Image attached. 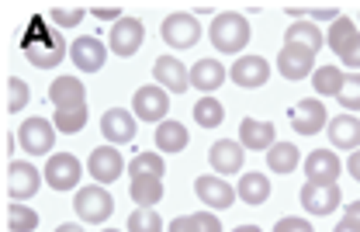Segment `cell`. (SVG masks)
I'll use <instances>...</instances> for the list:
<instances>
[{"instance_id": "1", "label": "cell", "mask_w": 360, "mask_h": 232, "mask_svg": "<svg viewBox=\"0 0 360 232\" xmlns=\"http://www.w3.org/2000/svg\"><path fill=\"white\" fill-rule=\"evenodd\" d=\"M21 52H25V59H28L35 70H52V66L63 63L66 42H63L59 32H49L39 18H32V25H28V32H25V39H21Z\"/></svg>"}, {"instance_id": "2", "label": "cell", "mask_w": 360, "mask_h": 232, "mask_svg": "<svg viewBox=\"0 0 360 232\" xmlns=\"http://www.w3.org/2000/svg\"><path fill=\"white\" fill-rule=\"evenodd\" d=\"M208 39H212V46L219 49V52H225V56H236V52H243V49H246V42H250V21H246L243 14L225 11V14H219V18L212 21Z\"/></svg>"}, {"instance_id": "3", "label": "cell", "mask_w": 360, "mask_h": 232, "mask_svg": "<svg viewBox=\"0 0 360 232\" xmlns=\"http://www.w3.org/2000/svg\"><path fill=\"white\" fill-rule=\"evenodd\" d=\"M167 111H170V94L163 91L160 84H146L132 94V115L139 122H167Z\"/></svg>"}, {"instance_id": "4", "label": "cell", "mask_w": 360, "mask_h": 232, "mask_svg": "<svg viewBox=\"0 0 360 232\" xmlns=\"http://www.w3.org/2000/svg\"><path fill=\"white\" fill-rule=\"evenodd\" d=\"M77 215L84 219V222H108L111 219V212H115V198L104 191V187H97V184H90V187H80L77 191Z\"/></svg>"}, {"instance_id": "5", "label": "cell", "mask_w": 360, "mask_h": 232, "mask_svg": "<svg viewBox=\"0 0 360 232\" xmlns=\"http://www.w3.org/2000/svg\"><path fill=\"white\" fill-rule=\"evenodd\" d=\"M315 52L309 46H298V42H284V49L277 52V70L284 80H305V77H315Z\"/></svg>"}, {"instance_id": "6", "label": "cell", "mask_w": 360, "mask_h": 232, "mask_svg": "<svg viewBox=\"0 0 360 232\" xmlns=\"http://www.w3.org/2000/svg\"><path fill=\"white\" fill-rule=\"evenodd\" d=\"M80 174H84V167H80V160L73 153H52L49 163H45V184L52 187V191L77 187L80 184Z\"/></svg>"}, {"instance_id": "7", "label": "cell", "mask_w": 360, "mask_h": 232, "mask_svg": "<svg viewBox=\"0 0 360 232\" xmlns=\"http://www.w3.org/2000/svg\"><path fill=\"white\" fill-rule=\"evenodd\" d=\"M160 35H163V42L170 49H191L201 39V25H198L194 14H180L177 11V14H167V18H163Z\"/></svg>"}, {"instance_id": "8", "label": "cell", "mask_w": 360, "mask_h": 232, "mask_svg": "<svg viewBox=\"0 0 360 232\" xmlns=\"http://www.w3.org/2000/svg\"><path fill=\"white\" fill-rule=\"evenodd\" d=\"M18 139H21V149L28 156H45L56 142V125L49 118H28V122H21Z\"/></svg>"}, {"instance_id": "9", "label": "cell", "mask_w": 360, "mask_h": 232, "mask_svg": "<svg viewBox=\"0 0 360 232\" xmlns=\"http://www.w3.org/2000/svg\"><path fill=\"white\" fill-rule=\"evenodd\" d=\"M90 177L97 181V184H111V181H118L122 174H125V160H122V153L115 149V146H97L94 153H90Z\"/></svg>"}, {"instance_id": "10", "label": "cell", "mask_w": 360, "mask_h": 232, "mask_svg": "<svg viewBox=\"0 0 360 232\" xmlns=\"http://www.w3.org/2000/svg\"><path fill=\"white\" fill-rule=\"evenodd\" d=\"M326 122H329V118H326L322 97H305V101H298V104L291 108V129H295L298 136H315Z\"/></svg>"}, {"instance_id": "11", "label": "cell", "mask_w": 360, "mask_h": 232, "mask_svg": "<svg viewBox=\"0 0 360 232\" xmlns=\"http://www.w3.org/2000/svg\"><path fill=\"white\" fill-rule=\"evenodd\" d=\"M142 35H146V28H142V21L139 18H122V21H115V28H111V52L115 56H122V59H129L135 56L139 49H142Z\"/></svg>"}, {"instance_id": "12", "label": "cell", "mask_w": 360, "mask_h": 232, "mask_svg": "<svg viewBox=\"0 0 360 232\" xmlns=\"http://www.w3.org/2000/svg\"><path fill=\"white\" fill-rule=\"evenodd\" d=\"M302 205H305V212H312V215H333L336 208H340V201H343V194H340V187L336 184H305L302 187Z\"/></svg>"}, {"instance_id": "13", "label": "cell", "mask_w": 360, "mask_h": 232, "mask_svg": "<svg viewBox=\"0 0 360 232\" xmlns=\"http://www.w3.org/2000/svg\"><path fill=\"white\" fill-rule=\"evenodd\" d=\"M153 77H156V84L163 91H170V94H184L191 87V73H187V66L180 63L177 56H160L153 63Z\"/></svg>"}, {"instance_id": "14", "label": "cell", "mask_w": 360, "mask_h": 232, "mask_svg": "<svg viewBox=\"0 0 360 232\" xmlns=\"http://www.w3.org/2000/svg\"><path fill=\"white\" fill-rule=\"evenodd\" d=\"M42 184V174L32 163H11L7 167V194L11 201H28L35 198V191Z\"/></svg>"}, {"instance_id": "15", "label": "cell", "mask_w": 360, "mask_h": 232, "mask_svg": "<svg viewBox=\"0 0 360 232\" xmlns=\"http://www.w3.org/2000/svg\"><path fill=\"white\" fill-rule=\"evenodd\" d=\"M70 59L84 73H101L104 70V59H108V49H104V42L97 35H84V39H77L70 46Z\"/></svg>"}, {"instance_id": "16", "label": "cell", "mask_w": 360, "mask_h": 232, "mask_svg": "<svg viewBox=\"0 0 360 232\" xmlns=\"http://www.w3.org/2000/svg\"><path fill=\"white\" fill-rule=\"evenodd\" d=\"M267 77H270V63L264 56H243V59H236V66H232V84H236V87H246V91L264 87Z\"/></svg>"}, {"instance_id": "17", "label": "cell", "mask_w": 360, "mask_h": 232, "mask_svg": "<svg viewBox=\"0 0 360 232\" xmlns=\"http://www.w3.org/2000/svg\"><path fill=\"white\" fill-rule=\"evenodd\" d=\"M49 101L56 104V111H77V108H87V91L77 77H59L49 87Z\"/></svg>"}, {"instance_id": "18", "label": "cell", "mask_w": 360, "mask_h": 232, "mask_svg": "<svg viewBox=\"0 0 360 232\" xmlns=\"http://www.w3.org/2000/svg\"><path fill=\"white\" fill-rule=\"evenodd\" d=\"M194 194H198L201 205H208V208H232V201L239 198L232 184H225L222 177H208V174L194 181Z\"/></svg>"}, {"instance_id": "19", "label": "cell", "mask_w": 360, "mask_h": 232, "mask_svg": "<svg viewBox=\"0 0 360 232\" xmlns=\"http://www.w3.org/2000/svg\"><path fill=\"white\" fill-rule=\"evenodd\" d=\"M340 160H336V153H329V149H315L309 153V160H305V177H309V184H336V177H340Z\"/></svg>"}, {"instance_id": "20", "label": "cell", "mask_w": 360, "mask_h": 232, "mask_svg": "<svg viewBox=\"0 0 360 232\" xmlns=\"http://www.w3.org/2000/svg\"><path fill=\"white\" fill-rule=\"evenodd\" d=\"M101 132H104L108 142H132L135 132H139V122H135V115H129L125 108H111V111H104V118H101Z\"/></svg>"}, {"instance_id": "21", "label": "cell", "mask_w": 360, "mask_h": 232, "mask_svg": "<svg viewBox=\"0 0 360 232\" xmlns=\"http://www.w3.org/2000/svg\"><path fill=\"white\" fill-rule=\"evenodd\" d=\"M222 84H225V66L219 59H198L191 66V87H198L205 97H212Z\"/></svg>"}, {"instance_id": "22", "label": "cell", "mask_w": 360, "mask_h": 232, "mask_svg": "<svg viewBox=\"0 0 360 232\" xmlns=\"http://www.w3.org/2000/svg\"><path fill=\"white\" fill-rule=\"evenodd\" d=\"M243 156H246V149H243V142L236 139H219L212 146V153H208L215 174H236L243 167Z\"/></svg>"}, {"instance_id": "23", "label": "cell", "mask_w": 360, "mask_h": 232, "mask_svg": "<svg viewBox=\"0 0 360 232\" xmlns=\"http://www.w3.org/2000/svg\"><path fill=\"white\" fill-rule=\"evenodd\" d=\"M329 142L336 149H360V118H354L350 111L329 118Z\"/></svg>"}, {"instance_id": "24", "label": "cell", "mask_w": 360, "mask_h": 232, "mask_svg": "<svg viewBox=\"0 0 360 232\" xmlns=\"http://www.w3.org/2000/svg\"><path fill=\"white\" fill-rule=\"evenodd\" d=\"M239 142H243V149L270 153L274 149V125L270 122H257V118H246V122H239Z\"/></svg>"}, {"instance_id": "25", "label": "cell", "mask_w": 360, "mask_h": 232, "mask_svg": "<svg viewBox=\"0 0 360 232\" xmlns=\"http://www.w3.org/2000/svg\"><path fill=\"white\" fill-rule=\"evenodd\" d=\"M236 194H239V201H243V205L260 208V205L270 198V181L264 177V174H246V177H239Z\"/></svg>"}, {"instance_id": "26", "label": "cell", "mask_w": 360, "mask_h": 232, "mask_svg": "<svg viewBox=\"0 0 360 232\" xmlns=\"http://www.w3.org/2000/svg\"><path fill=\"white\" fill-rule=\"evenodd\" d=\"M298 160H302V153L295 142H274V149L267 153V167L274 174H295Z\"/></svg>"}, {"instance_id": "27", "label": "cell", "mask_w": 360, "mask_h": 232, "mask_svg": "<svg viewBox=\"0 0 360 232\" xmlns=\"http://www.w3.org/2000/svg\"><path fill=\"white\" fill-rule=\"evenodd\" d=\"M343 84H347V73L340 66H319L312 77V87L319 97H340Z\"/></svg>"}, {"instance_id": "28", "label": "cell", "mask_w": 360, "mask_h": 232, "mask_svg": "<svg viewBox=\"0 0 360 232\" xmlns=\"http://www.w3.org/2000/svg\"><path fill=\"white\" fill-rule=\"evenodd\" d=\"M156 149H163V153L187 149V129L180 122H160L156 125Z\"/></svg>"}, {"instance_id": "29", "label": "cell", "mask_w": 360, "mask_h": 232, "mask_svg": "<svg viewBox=\"0 0 360 232\" xmlns=\"http://www.w3.org/2000/svg\"><path fill=\"white\" fill-rule=\"evenodd\" d=\"M163 170H167V163H163V156L160 153H139L132 163H129V177H149V181H163Z\"/></svg>"}, {"instance_id": "30", "label": "cell", "mask_w": 360, "mask_h": 232, "mask_svg": "<svg viewBox=\"0 0 360 232\" xmlns=\"http://www.w3.org/2000/svg\"><path fill=\"white\" fill-rule=\"evenodd\" d=\"M357 35H360V32L354 28V21H350V18H340V21H333V25H329L326 42H329V49H333L336 56H343V52H347V46H350Z\"/></svg>"}, {"instance_id": "31", "label": "cell", "mask_w": 360, "mask_h": 232, "mask_svg": "<svg viewBox=\"0 0 360 232\" xmlns=\"http://www.w3.org/2000/svg\"><path fill=\"white\" fill-rule=\"evenodd\" d=\"M288 42H298V46H309L312 52H319L322 49V32H319V25L315 21H295L291 28H288V35H284Z\"/></svg>"}, {"instance_id": "32", "label": "cell", "mask_w": 360, "mask_h": 232, "mask_svg": "<svg viewBox=\"0 0 360 232\" xmlns=\"http://www.w3.org/2000/svg\"><path fill=\"white\" fill-rule=\"evenodd\" d=\"M129 191H132V201H135V205H142V208H153V205H160V198H163V181L135 177Z\"/></svg>"}, {"instance_id": "33", "label": "cell", "mask_w": 360, "mask_h": 232, "mask_svg": "<svg viewBox=\"0 0 360 232\" xmlns=\"http://www.w3.org/2000/svg\"><path fill=\"white\" fill-rule=\"evenodd\" d=\"M222 118H225V108L215 97H201V101L194 104V122H198L201 129H219Z\"/></svg>"}, {"instance_id": "34", "label": "cell", "mask_w": 360, "mask_h": 232, "mask_svg": "<svg viewBox=\"0 0 360 232\" xmlns=\"http://www.w3.org/2000/svg\"><path fill=\"white\" fill-rule=\"evenodd\" d=\"M35 226H39V212H32V208H25V205H11V212H7V229L35 232Z\"/></svg>"}, {"instance_id": "35", "label": "cell", "mask_w": 360, "mask_h": 232, "mask_svg": "<svg viewBox=\"0 0 360 232\" xmlns=\"http://www.w3.org/2000/svg\"><path fill=\"white\" fill-rule=\"evenodd\" d=\"M56 132H66V136H77L84 125H87V108H77V111H56L52 118Z\"/></svg>"}, {"instance_id": "36", "label": "cell", "mask_w": 360, "mask_h": 232, "mask_svg": "<svg viewBox=\"0 0 360 232\" xmlns=\"http://www.w3.org/2000/svg\"><path fill=\"white\" fill-rule=\"evenodd\" d=\"M129 232H163V219L153 208H135L129 219Z\"/></svg>"}, {"instance_id": "37", "label": "cell", "mask_w": 360, "mask_h": 232, "mask_svg": "<svg viewBox=\"0 0 360 232\" xmlns=\"http://www.w3.org/2000/svg\"><path fill=\"white\" fill-rule=\"evenodd\" d=\"M25 104H28V84L18 80V77H11V80H7V111L18 115Z\"/></svg>"}, {"instance_id": "38", "label": "cell", "mask_w": 360, "mask_h": 232, "mask_svg": "<svg viewBox=\"0 0 360 232\" xmlns=\"http://www.w3.org/2000/svg\"><path fill=\"white\" fill-rule=\"evenodd\" d=\"M336 101L343 104V111H360V73L347 77V84H343V91H340Z\"/></svg>"}, {"instance_id": "39", "label": "cell", "mask_w": 360, "mask_h": 232, "mask_svg": "<svg viewBox=\"0 0 360 232\" xmlns=\"http://www.w3.org/2000/svg\"><path fill=\"white\" fill-rule=\"evenodd\" d=\"M84 7H52V25L56 28H73V25H80L84 21Z\"/></svg>"}, {"instance_id": "40", "label": "cell", "mask_w": 360, "mask_h": 232, "mask_svg": "<svg viewBox=\"0 0 360 232\" xmlns=\"http://www.w3.org/2000/svg\"><path fill=\"white\" fill-rule=\"evenodd\" d=\"M194 222H198V232H222V222L208 212H194Z\"/></svg>"}, {"instance_id": "41", "label": "cell", "mask_w": 360, "mask_h": 232, "mask_svg": "<svg viewBox=\"0 0 360 232\" xmlns=\"http://www.w3.org/2000/svg\"><path fill=\"white\" fill-rule=\"evenodd\" d=\"M274 232H315L305 219H281L277 226H274Z\"/></svg>"}, {"instance_id": "42", "label": "cell", "mask_w": 360, "mask_h": 232, "mask_svg": "<svg viewBox=\"0 0 360 232\" xmlns=\"http://www.w3.org/2000/svg\"><path fill=\"white\" fill-rule=\"evenodd\" d=\"M309 14H312L315 21H340V7H336V4H326V7H312Z\"/></svg>"}, {"instance_id": "43", "label": "cell", "mask_w": 360, "mask_h": 232, "mask_svg": "<svg viewBox=\"0 0 360 232\" xmlns=\"http://www.w3.org/2000/svg\"><path fill=\"white\" fill-rule=\"evenodd\" d=\"M90 14H94L97 21H122V18H118V14H122V7H115V4H111V7H94Z\"/></svg>"}, {"instance_id": "44", "label": "cell", "mask_w": 360, "mask_h": 232, "mask_svg": "<svg viewBox=\"0 0 360 232\" xmlns=\"http://www.w3.org/2000/svg\"><path fill=\"white\" fill-rule=\"evenodd\" d=\"M170 232H198V222H194V215H180L170 222Z\"/></svg>"}, {"instance_id": "45", "label": "cell", "mask_w": 360, "mask_h": 232, "mask_svg": "<svg viewBox=\"0 0 360 232\" xmlns=\"http://www.w3.org/2000/svg\"><path fill=\"white\" fill-rule=\"evenodd\" d=\"M340 59H343L347 66H360V35L354 39V42H350V46H347V52H343Z\"/></svg>"}, {"instance_id": "46", "label": "cell", "mask_w": 360, "mask_h": 232, "mask_svg": "<svg viewBox=\"0 0 360 232\" xmlns=\"http://www.w3.org/2000/svg\"><path fill=\"white\" fill-rule=\"evenodd\" d=\"M333 232H360V222L357 219H350V215H343V219L336 222V229Z\"/></svg>"}, {"instance_id": "47", "label": "cell", "mask_w": 360, "mask_h": 232, "mask_svg": "<svg viewBox=\"0 0 360 232\" xmlns=\"http://www.w3.org/2000/svg\"><path fill=\"white\" fill-rule=\"evenodd\" d=\"M347 170H350V177H354V181H360V149H354V153H350Z\"/></svg>"}, {"instance_id": "48", "label": "cell", "mask_w": 360, "mask_h": 232, "mask_svg": "<svg viewBox=\"0 0 360 232\" xmlns=\"http://www.w3.org/2000/svg\"><path fill=\"white\" fill-rule=\"evenodd\" d=\"M309 11H312V7H298V4H288V7H284L288 18H302V14H309Z\"/></svg>"}, {"instance_id": "49", "label": "cell", "mask_w": 360, "mask_h": 232, "mask_svg": "<svg viewBox=\"0 0 360 232\" xmlns=\"http://www.w3.org/2000/svg\"><path fill=\"white\" fill-rule=\"evenodd\" d=\"M347 215H350V219H357V222H360V201H354V205H347Z\"/></svg>"}, {"instance_id": "50", "label": "cell", "mask_w": 360, "mask_h": 232, "mask_svg": "<svg viewBox=\"0 0 360 232\" xmlns=\"http://www.w3.org/2000/svg\"><path fill=\"white\" fill-rule=\"evenodd\" d=\"M56 232H84V229H80V226H59Z\"/></svg>"}, {"instance_id": "51", "label": "cell", "mask_w": 360, "mask_h": 232, "mask_svg": "<svg viewBox=\"0 0 360 232\" xmlns=\"http://www.w3.org/2000/svg\"><path fill=\"white\" fill-rule=\"evenodd\" d=\"M236 232H260V229H257V226H239Z\"/></svg>"}, {"instance_id": "52", "label": "cell", "mask_w": 360, "mask_h": 232, "mask_svg": "<svg viewBox=\"0 0 360 232\" xmlns=\"http://www.w3.org/2000/svg\"><path fill=\"white\" fill-rule=\"evenodd\" d=\"M108 232H118V229H108Z\"/></svg>"}]
</instances>
